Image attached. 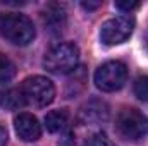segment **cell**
<instances>
[{"mask_svg": "<svg viewBox=\"0 0 148 146\" xmlns=\"http://www.w3.org/2000/svg\"><path fill=\"white\" fill-rule=\"evenodd\" d=\"M115 131L126 141H141L148 134V117L138 108H122L115 119Z\"/></svg>", "mask_w": 148, "mask_h": 146, "instance_id": "3957f363", "label": "cell"}, {"mask_svg": "<svg viewBox=\"0 0 148 146\" xmlns=\"http://www.w3.org/2000/svg\"><path fill=\"white\" fill-rule=\"evenodd\" d=\"M134 95L138 100L148 103V76H140L134 81Z\"/></svg>", "mask_w": 148, "mask_h": 146, "instance_id": "4fadbf2b", "label": "cell"}, {"mask_svg": "<svg viewBox=\"0 0 148 146\" xmlns=\"http://www.w3.org/2000/svg\"><path fill=\"white\" fill-rule=\"evenodd\" d=\"M138 7H140V3L134 2V0H119V2H115V9H119L122 12H131Z\"/></svg>", "mask_w": 148, "mask_h": 146, "instance_id": "9a60e30c", "label": "cell"}, {"mask_svg": "<svg viewBox=\"0 0 148 146\" xmlns=\"http://www.w3.org/2000/svg\"><path fill=\"white\" fill-rule=\"evenodd\" d=\"M93 79H95V86L105 93L119 91L127 81V67H126V64H122L119 60L103 62L95 71Z\"/></svg>", "mask_w": 148, "mask_h": 146, "instance_id": "5b68a950", "label": "cell"}, {"mask_svg": "<svg viewBox=\"0 0 148 146\" xmlns=\"http://www.w3.org/2000/svg\"><path fill=\"white\" fill-rule=\"evenodd\" d=\"M43 19H45V24L50 28V29H55V31H60L64 23H66V12L60 5L57 3H52L47 7L45 14H43Z\"/></svg>", "mask_w": 148, "mask_h": 146, "instance_id": "30bf717a", "label": "cell"}, {"mask_svg": "<svg viewBox=\"0 0 148 146\" xmlns=\"http://www.w3.org/2000/svg\"><path fill=\"white\" fill-rule=\"evenodd\" d=\"M14 129H16V134L19 136V139H23L26 143H33V141L40 139V136H41V124L38 122V119L33 113H28V112L16 115Z\"/></svg>", "mask_w": 148, "mask_h": 146, "instance_id": "ba28073f", "label": "cell"}, {"mask_svg": "<svg viewBox=\"0 0 148 146\" xmlns=\"http://www.w3.org/2000/svg\"><path fill=\"white\" fill-rule=\"evenodd\" d=\"M19 89H21V95L24 98V103L38 107V108H43V107L50 105L55 98V86L45 76L26 77Z\"/></svg>", "mask_w": 148, "mask_h": 146, "instance_id": "277c9868", "label": "cell"}, {"mask_svg": "<svg viewBox=\"0 0 148 146\" xmlns=\"http://www.w3.org/2000/svg\"><path fill=\"white\" fill-rule=\"evenodd\" d=\"M59 146H74V132L66 131V134L59 139Z\"/></svg>", "mask_w": 148, "mask_h": 146, "instance_id": "2e32d148", "label": "cell"}, {"mask_svg": "<svg viewBox=\"0 0 148 146\" xmlns=\"http://www.w3.org/2000/svg\"><path fill=\"white\" fill-rule=\"evenodd\" d=\"M109 119V105L103 100L91 98L77 112V122L83 126H100Z\"/></svg>", "mask_w": 148, "mask_h": 146, "instance_id": "52a82bcc", "label": "cell"}, {"mask_svg": "<svg viewBox=\"0 0 148 146\" xmlns=\"http://www.w3.org/2000/svg\"><path fill=\"white\" fill-rule=\"evenodd\" d=\"M77 64H79V48L69 41L53 45L43 59V67L48 72L59 76L76 71Z\"/></svg>", "mask_w": 148, "mask_h": 146, "instance_id": "7a4b0ae2", "label": "cell"}, {"mask_svg": "<svg viewBox=\"0 0 148 146\" xmlns=\"http://www.w3.org/2000/svg\"><path fill=\"white\" fill-rule=\"evenodd\" d=\"M7 145V129L0 124V146Z\"/></svg>", "mask_w": 148, "mask_h": 146, "instance_id": "ac0fdd59", "label": "cell"}, {"mask_svg": "<svg viewBox=\"0 0 148 146\" xmlns=\"http://www.w3.org/2000/svg\"><path fill=\"white\" fill-rule=\"evenodd\" d=\"M24 98L21 95V89H3L0 91V107L7 110H17L24 107Z\"/></svg>", "mask_w": 148, "mask_h": 146, "instance_id": "8fae6325", "label": "cell"}, {"mask_svg": "<svg viewBox=\"0 0 148 146\" xmlns=\"http://www.w3.org/2000/svg\"><path fill=\"white\" fill-rule=\"evenodd\" d=\"M69 124V113L66 108L52 110L45 115V127L48 132H62Z\"/></svg>", "mask_w": 148, "mask_h": 146, "instance_id": "9c48e42d", "label": "cell"}, {"mask_svg": "<svg viewBox=\"0 0 148 146\" xmlns=\"http://www.w3.org/2000/svg\"><path fill=\"white\" fill-rule=\"evenodd\" d=\"M0 36L10 41L12 45L26 46L35 40L36 29H35L33 21L24 14L2 12L0 14Z\"/></svg>", "mask_w": 148, "mask_h": 146, "instance_id": "6da1fadb", "label": "cell"}, {"mask_svg": "<svg viewBox=\"0 0 148 146\" xmlns=\"http://www.w3.org/2000/svg\"><path fill=\"white\" fill-rule=\"evenodd\" d=\"M145 45H147V48H148V31H147V38H145Z\"/></svg>", "mask_w": 148, "mask_h": 146, "instance_id": "d6986e66", "label": "cell"}, {"mask_svg": "<svg viewBox=\"0 0 148 146\" xmlns=\"http://www.w3.org/2000/svg\"><path fill=\"white\" fill-rule=\"evenodd\" d=\"M100 5H102L100 2H81V7L86 9V10H95V9H98Z\"/></svg>", "mask_w": 148, "mask_h": 146, "instance_id": "e0dca14e", "label": "cell"}, {"mask_svg": "<svg viewBox=\"0 0 148 146\" xmlns=\"http://www.w3.org/2000/svg\"><path fill=\"white\" fill-rule=\"evenodd\" d=\"M86 146H115V143L112 141L110 138L105 132H95L86 139Z\"/></svg>", "mask_w": 148, "mask_h": 146, "instance_id": "5bb4252c", "label": "cell"}, {"mask_svg": "<svg viewBox=\"0 0 148 146\" xmlns=\"http://www.w3.org/2000/svg\"><path fill=\"white\" fill-rule=\"evenodd\" d=\"M14 76H16V65H14V62L7 55L0 53V83H9Z\"/></svg>", "mask_w": 148, "mask_h": 146, "instance_id": "7c38bea8", "label": "cell"}, {"mask_svg": "<svg viewBox=\"0 0 148 146\" xmlns=\"http://www.w3.org/2000/svg\"><path fill=\"white\" fill-rule=\"evenodd\" d=\"M133 31H134V19L129 16H117L102 24L100 41L107 46H115L127 41Z\"/></svg>", "mask_w": 148, "mask_h": 146, "instance_id": "8992f818", "label": "cell"}]
</instances>
